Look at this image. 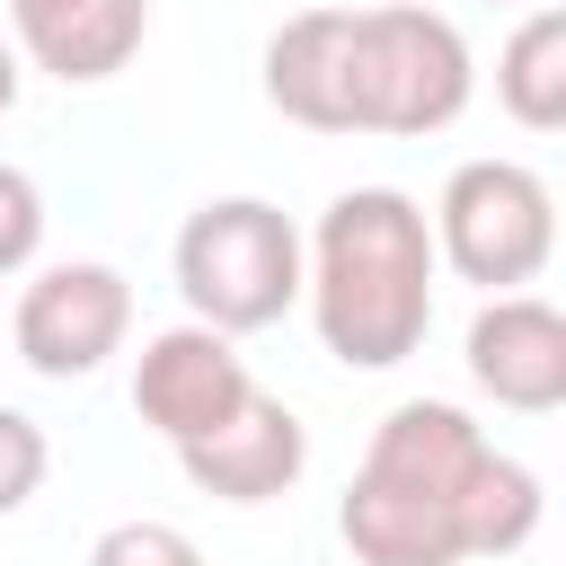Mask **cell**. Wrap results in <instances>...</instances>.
<instances>
[{"instance_id": "6da1fadb", "label": "cell", "mask_w": 566, "mask_h": 566, "mask_svg": "<svg viewBox=\"0 0 566 566\" xmlns=\"http://www.w3.org/2000/svg\"><path fill=\"white\" fill-rule=\"evenodd\" d=\"M433 221L398 186H354L301 239V301L345 371H398L433 327Z\"/></svg>"}, {"instance_id": "7a4b0ae2", "label": "cell", "mask_w": 566, "mask_h": 566, "mask_svg": "<svg viewBox=\"0 0 566 566\" xmlns=\"http://www.w3.org/2000/svg\"><path fill=\"white\" fill-rule=\"evenodd\" d=\"M478 88L469 35L442 9H345V133H442Z\"/></svg>"}, {"instance_id": "3957f363", "label": "cell", "mask_w": 566, "mask_h": 566, "mask_svg": "<svg viewBox=\"0 0 566 566\" xmlns=\"http://www.w3.org/2000/svg\"><path fill=\"white\" fill-rule=\"evenodd\" d=\"M177 292L203 327L256 336L301 301V230L265 195H212L177 230Z\"/></svg>"}, {"instance_id": "277c9868", "label": "cell", "mask_w": 566, "mask_h": 566, "mask_svg": "<svg viewBox=\"0 0 566 566\" xmlns=\"http://www.w3.org/2000/svg\"><path fill=\"white\" fill-rule=\"evenodd\" d=\"M424 221H433V256L478 292H522L557 248V195L522 159H460Z\"/></svg>"}, {"instance_id": "5b68a950", "label": "cell", "mask_w": 566, "mask_h": 566, "mask_svg": "<svg viewBox=\"0 0 566 566\" xmlns=\"http://www.w3.org/2000/svg\"><path fill=\"white\" fill-rule=\"evenodd\" d=\"M124 336H133V283L97 256L44 265L9 318V345L35 380H88L106 371V354H124Z\"/></svg>"}, {"instance_id": "8992f818", "label": "cell", "mask_w": 566, "mask_h": 566, "mask_svg": "<svg viewBox=\"0 0 566 566\" xmlns=\"http://www.w3.org/2000/svg\"><path fill=\"white\" fill-rule=\"evenodd\" d=\"M248 389H256L248 354H239L221 327H203V318L159 327V336L142 345V363H133V416H142L168 451L195 442V433H212V424H230V416L248 407Z\"/></svg>"}, {"instance_id": "52a82bcc", "label": "cell", "mask_w": 566, "mask_h": 566, "mask_svg": "<svg viewBox=\"0 0 566 566\" xmlns=\"http://www.w3.org/2000/svg\"><path fill=\"white\" fill-rule=\"evenodd\" d=\"M469 380L513 416L566 407V318H557V301L486 292V310L469 318Z\"/></svg>"}, {"instance_id": "ba28073f", "label": "cell", "mask_w": 566, "mask_h": 566, "mask_svg": "<svg viewBox=\"0 0 566 566\" xmlns=\"http://www.w3.org/2000/svg\"><path fill=\"white\" fill-rule=\"evenodd\" d=\"M177 469H186L203 495H221V504H274V495H292L301 469H310V424H301L274 389H248V407H239L230 424L177 442Z\"/></svg>"}, {"instance_id": "9c48e42d", "label": "cell", "mask_w": 566, "mask_h": 566, "mask_svg": "<svg viewBox=\"0 0 566 566\" xmlns=\"http://www.w3.org/2000/svg\"><path fill=\"white\" fill-rule=\"evenodd\" d=\"M495 442L451 407V398H407L371 424V451H363V478L398 486V495H424V504H451L460 513V539H469V486H478V460Z\"/></svg>"}, {"instance_id": "30bf717a", "label": "cell", "mask_w": 566, "mask_h": 566, "mask_svg": "<svg viewBox=\"0 0 566 566\" xmlns=\"http://www.w3.org/2000/svg\"><path fill=\"white\" fill-rule=\"evenodd\" d=\"M336 531L363 566H469V539H460V513L451 504H424V495H398L380 478L354 469L345 504H336Z\"/></svg>"}, {"instance_id": "8fae6325", "label": "cell", "mask_w": 566, "mask_h": 566, "mask_svg": "<svg viewBox=\"0 0 566 566\" xmlns=\"http://www.w3.org/2000/svg\"><path fill=\"white\" fill-rule=\"evenodd\" d=\"M142 35H150V0H62L18 27V53L62 88H88V80H115L142 53Z\"/></svg>"}, {"instance_id": "7c38bea8", "label": "cell", "mask_w": 566, "mask_h": 566, "mask_svg": "<svg viewBox=\"0 0 566 566\" xmlns=\"http://www.w3.org/2000/svg\"><path fill=\"white\" fill-rule=\"evenodd\" d=\"M495 97H504V115H513L522 133H557V124H566V9H557V0H539V9L504 35V53H495Z\"/></svg>"}, {"instance_id": "4fadbf2b", "label": "cell", "mask_w": 566, "mask_h": 566, "mask_svg": "<svg viewBox=\"0 0 566 566\" xmlns=\"http://www.w3.org/2000/svg\"><path fill=\"white\" fill-rule=\"evenodd\" d=\"M548 495H539V469L513 460V451H486L478 460V486H469V557H513L531 548Z\"/></svg>"}, {"instance_id": "5bb4252c", "label": "cell", "mask_w": 566, "mask_h": 566, "mask_svg": "<svg viewBox=\"0 0 566 566\" xmlns=\"http://www.w3.org/2000/svg\"><path fill=\"white\" fill-rule=\"evenodd\" d=\"M44 469H53L44 424H35V416H18V407H0V522H9V513H27V495L44 486Z\"/></svg>"}, {"instance_id": "9a60e30c", "label": "cell", "mask_w": 566, "mask_h": 566, "mask_svg": "<svg viewBox=\"0 0 566 566\" xmlns=\"http://www.w3.org/2000/svg\"><path fill=\"white\" fill-rule=\"evenodd\" d=\"M88 566H203V548L177 522H115V531H97Z\"/></svg>"}, {"instance_id": "2e32d148", "label": "cell", "mask_w": 566, "mask_h": 566, "mask_svg": "<svg viewBox=\"0 0 566 566\" xmlns=\"http://www.w3.org/2000/svg\"><path fill=\"white\" fill-rule=\"evenodd\" d=\"M35 248H44V195H35L27 168L0 159V274L35 265Z\"/></svg>"}, {"instance_id": "e0dca14e", "label": "cell", "mask_w": 566, "mask_h": 566, "mask_svg": "<svg viewBox=\"0 0 566 566\" xmlns=\"http://www.w3.org/2000/svg\"><path fill=\"white\" fill-rule=\"evenodd\" d=\"M18 106V44H0V115Z\"/></svg>"}, {"instance_id": "ac0fdd59", "label": "cell", "mask_w": 566, "mask_h": 566, "mask_svg": "<svg viewBox=\"0 0 566 566\" xmlns=\"http://www.w3.org/2000/svg\"><path fill=\"white\" fill-rule=\"evenodd\" d=\"M44 9H62V0H9V27H27V18H44Z\"/></svg>"}]
</instances>
